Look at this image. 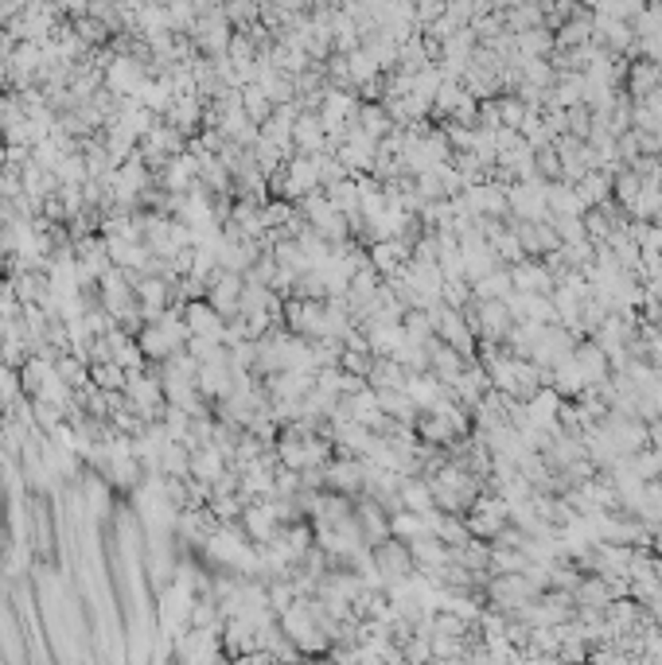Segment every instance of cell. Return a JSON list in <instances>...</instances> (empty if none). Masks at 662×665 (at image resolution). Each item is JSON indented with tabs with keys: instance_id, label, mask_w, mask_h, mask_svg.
Instances as JSON below:
<instances>
[{
	"instance_id": "obj_1",
	"label": "cell",
	"mask_w": 662,
	"mask_h": 665,
	"mask_svg": "<svg viewBox=\"0 0 662 665\" xmlns=\"http://www.w3.org/2000/svg\"><path fill=\"white\" fill-rule=\"evenodd\" d=\"M280 187L288 191V195H316V187H323L320 179V160L316 156H293L285 167V179H280Z\"/></svg>"
},
{
	"instance_id": "obj_2",
	"label": "cell",
	"mask_w": 662,
	"mask_h": 665,
	"mask_svg": "<svg viewBox=\"0 0 662 665\" xmlns=\"http://www.w3.org/2000/svg\"><path fill=\"white\" fill-rule=\"evenodd\" d=\"M305 218L312 222V234H320V238H343L347 234L343 214L331 207L328 195H308L305 199Z\"/></svg>"
},
{
	"instance_id": "obj_3",
	"label": "cell",
	"mask_w": 662,
	"mask_h": 665,
	"mask_svg": "<svg viewBox=\"0 0 662 665\" xmlns=\"http://www.w3.org/2000/svg\"><path fill=\"white\" fill-rule=\"evenodd\" d=\"M242 522H245V529H250V537H257V541H277V522H280V514H277L273 499H269V502H257V506H245V510H242Z\"/></svg>"
},
{
	"instance_id": "obj_4",
	"label": "cell",
	"mask_w": 662,
	"mask_h": 665,
	"mask_svg": "<svg viewBox=\"0 0 662 665\" xmlns=\"http://www.w3.org/2000/svg\"><path fill=\"white\" fill-rule=\"evenodd\" d=\"M227 471H230V464H227V456H222L215 444L192 452V479H195V482H207V487H215V482L227 475Z\"/></svg>"
},
{
	"instance_id": "obj_5",
	"label": "cell",
	"mask_w": 662,
	"mask_h": 665,
	"mask_svg": "<svg viewBox=\"0 0 662 665\" xmlns=\"http://www.w3.org/2000/svg\"><path fill=\"white\" fill-rule=\"evenodd\" d=\"M323 479H328L335 490H363V487H366V459H363V464H355V459H343V464L323 467Z\"/></svg>"
},
{
	"instance_id": "obj_6",
	"label": "cell",
	"mask_w": 662,
	"mask_h": 665,
	"mask_svg": "<svg viewBox=\"0 0 662 665\" xmlns=\"http://www.w3.org/2000/svg\"><path fill=\"white\" fill-rule=\"evenodd\" d=\"M323 137H328V129H323V121H320L316 114L297 117V125H293V141L300 144V149H305V156H320Z\"/></svg>"
},
{
	"instance_id": "obj_7",
	"label": "cell",
	"mask_w": 662,
	"mask_h": 665,
	"mask_svg": "<svg viewBox=\"0 0 662 665\" xmlns=\"http://www.w3.org/2000/svg\"><path fill=\"white\" fill-rule=\"evenodd\" d=\"M129 374L117 362H102V366H90V386L102 389V393H125Z\"/></svg>"
},
{
	"instance_id": "obj_8",
	"label": "cell",
	"mask_w": 662,
	"mask_h": 665,
	"mask_svg": "<svg viewBox=\"0 0 662 665\" xmlns=\"http://www.w3.org/2000/svg\"><path fill=\"white\" fill-rule=\"evenodd\" d=\"M370 257H374V265L383 269V273H401V265H406V245H401V238L398 242H378Z\"/></svg>"
},
{
	"instance_id": "obj_9",
	"label": "cell",
	"mask_w": 662,
	"mask_h": 665,
	"mask_svg": "<svg viewBox=\"0 0 662 665\" xmlns=\"http://www.w3.org/2000/svg\"><path fill=\"white\" fill-rule=\"evenodd\" d=\"M476 292L487 300H507L514 285H511V273H503V269H495V273H487L484 280H476Z\"/></svg>"
},
{
	"instance_id": "obj_10",
	"label": "cell",
	"mask_w": 662,
	"mask_h": 665,
	"mask_svg": "<svg viewBox=\"0 0 662 665\" xmlns=\"http://www.w3.org/2000/svg\"><path fill=\"white\" fill-rule=\"evenodd\" d=\"M577 195H580L585 207H592V202H604V195H608V175H604V172H589L585 179H580Z\"/></svg>"
},
{
	"instance_id": "obj_11",
	"label": "cell",
	"mask_w": 662,
	"mask_h": 665,
	"mask_svg": "<svg viewBox=\"0 0 662 665\" xmlns=\"http://www.w3.org/2000/svg\"><path fill=\"white\" fill-rule=\"evenodd\" d=\"M0 141H4V114H0Z\"/></svg>"
}]
</instances>
